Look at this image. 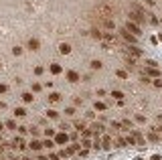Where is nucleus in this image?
<instances>
[{
  "label": "nucleus",
  "instance_id": "11",
  "mask_svg": "<svg viewBox=\"0 0 162 160\" xmlns=\"http://www.w3.org/2000/svg\"><path fill=\"white\" fill-rule=\"evenodd\" d=\"M20 97H23V102H24V103H31L33 99H35V95H33V93H28V91H24Z\"/></svg>",
  "mask_w": 162,
  "mask_h": 160
},
{
  "label": "nucleus",
  "instance_id": "20",
  "mask_svg": "<svg viewBox=\"0 0 162 160\" xmlns=\"http://www.w3.org/2000/svg\"><path fill=\"white\" fill-rule=\"evenodd\" d=\"M146 16H148V20H150L152 24H158V18H156V16H154L152 12H146Z\"/></svg>",
  "mask_w": 162,
  "mask_h": 160
},
{
  "label": "nucleus",
  "instance_id": "30",
  "mask_svg": "<svg viewBox=\"0 0 162 160\" xmlns=\"http://www.w3.org/2000/svg\"><path fill=\"white\" fill-rule=\"evenodd\" d=\"M65 114H67V115H75V107H67Z\"/></svg>",
  "mask_w": 162,
  "mask_h": 160
},
{
  "label": "nucleus",
  "instance_id": "23",
  "mask_svg": "<svg viewBox=\"0 0 162 160\" xmlns=\"http://www.w3.org/2000/svg\"><path fill=\"white\" fill-rule=\"evenodd\" d=\"M75 130L83 132V130H85V124H83V122H75Z\"/></svg>",
  "mask_w": 162,
  "mask_h": 160
},
{
  "label": "nucleus",
  "instance_id": "25",
  "mask_svg": "<svg viewBox=\"0 0 162 160\" xmlns=\"http://www.w3.org/2000/svg\"><path fill=\"white\" fill-rule=\"evenodd\" d=\"M95 110L104 112V110H105V103H101V102H95Z\"/></svg>",
  "mask_w": 162,
  "mask_h": 160
},
{
  "label": "nucleus",
  "instance_id": "8",
  "mask_svg": "<svg viewBox=\"0 0 162 160\" xmlns=\"http://www.w3.org/2000/svg\"><path fill=\"white\" fill-rule=\"evenodd\" d=\"M67 79H69L71 83H77V81L81 79V75L77 73V71H67Z\"/></svg>",
  "mask_w": 162,
  "mask_h": 160
},
{
  "label": "nucleus",
  "instance_id": "29",
  "mask_svg": "<svg viewBox=\"0 0 162 160\" xmlns=\"http://www.w3.org/2000/svg\"><path fill=\"white\" fill-rule=\"evenodd\" d=\"M20 53H23V49H20V47H14V49H12V55H16V57H18Z\"/></svg>",
  "mask_w": 162,
  "mask_h": 160
},
{
  "label": "nucleus",
  "instance_id": "4",
  "mask_svg": "<svg viewBox=\"0 0 162 160\" xmlns=\"http://www.w3.org/2000/svg\"><path fill=\"white\" fill-rule=\"evenodd\" d=\"M126 53H128V57H132V59L142 57V51H140L136 45H126Z\"/></svg>",
  "mask_w": 162,
  "mask_h": 160
},
{
  "label": "nucleus",
  "instance_id": "39",
  "mask_svg": "<svg viewBox=\"0 0 162 160\" xmlns=\"http://www.w3.org/2000/svg\"><path fill=\"white\" fill-rule=\"evenodd\" d=\"M0 67H2V61H0Z\"/></svg>",
  "mask_w": 162,
  "mask_h": 160
},
{
  "label": "nucleus",
  "instance_id": "12",
  "mask_svg": "<svg viewBox=\"0 0 162 160\" xmlns=\"http://www.w3.org/2000/svg\"><path fill=\"white\" fill-rule=\"evenodd\" d=\"M49 102H51V103H57V102H61V93L53 91L51 95H49Z\"/></svg>",
  "mask_w": 162,
  "mask_h": 160
},
{
  "label": "nucleus",
  "instance_id": "26",
  "mask_svg": "<svg viewBox=\"0 0 162 160\" xmlns=\"http://www.w3.org/2000/svg\"><path fill=\"white\" fill-rule=\"evenodd\" d=\"M109 146H112V138L105 136V138H104V148H109Z\"/></svg>",
  "mask_w": 162,
  "mask_h": 160
},
{
  "label": "nucleus",
  "instance_id": "3",
  "mask_svg": "<svg viewBox=\"0 0 162 160\" xmlns=\"http://www.w3.org/2000/svg\"><path fill=\"white\" fill-rule=\"evenodd\" d=\"M124 28H126L128 33H132L134 34V37H136V39H138V37H142V31H140V26L136 23H132V20H128L126 23V26H124Z\"/></svg>",
  "mask_w": 162,
  "mask_h": 160
},
{
  "label": "nucleus",
  "instance_id": "2",
  "mask_svg": "<svg viewBox=\"0 0 162 160\" xmlns=\"http://www.w3.org/2000/svg\"><path fill=\"white\" fill-rule=\"evenodd\" d=\"M97 24L99 26H104V28H107V31H114V18H107V16H97Z\"/></svg>",
  "mask_w": 162,
  "mask_h": 160
},
{
  "label": "nucleus",
  "instance_id": "33",
  "mask_svg": "<svg viewBox=\"0 0 162 160\" xmlns=\"http://www.w3.org/2000/svg\"><path fill=\"white\" fill-rule=\"evenodd\" d=\"M140 81H142V83H150V79H148V75H142V77H140Z\"/></svg>",
  "mask_w": 162,
  "mask_h": 160
},
{
  "label": "nucleus",
  "instance_id": "27",
  "mask_svg": "<svg viewBox=\"0 0 162 160\" xmlns=\"http://www.w3.org/2000/svg\"><path fill=\"white\" fill-rule=\"evenodd\" d=\"M91 69H101V61H91Z\"/></svg>",
  "mask_w": 162,
  "mask_h": 160
},
{
  "label": "nucleus",
  "instance_id": "22",
  "mask_svg": "<svg viewBox=\"0 0 162 160\" xmlns=\"http://www.w3.org/2000/svg\"><path fill=\"white\" fill-rule=\"evenodd\" d=\"M112 95H114L116 99H120V102L124 99V93H122V91H117V89H116V91H112Z\"/></svg>",
  "mask_w": 162,
  "mask_h": 160
},
{
  "label": "nucleus",
  "instance_id": "35",
  "mask_svg": "<svg viewBox=\"0 0 162 160\" xmlns=\"http://www.w3.org/2000/svg\"><path fill=\"white\" fill-rule=\"evenodd\" d=\"M45 134L51 138V136H55V130H45Z\"/></svg>",
  "mask_w": 162,
  "mask_h": 160
},
{
  "label": "nucleus",
  "instance_id": "24",
  "mask_svg": "<svg viewBox=\"0 0 162 160\" xmlns=\"http://www.w3.org/2000/svg\"><path fill=\"white\" fill-rule=\"evenodd\" d=\"M43 146H45V148H53V146H55V142H53V140H45V142H43Z\"/></svg>",
  "mask_w": 162,
  "mask_h": 160
},
{
  "label": "nucleus",
  "instance_id": "28",
  "mask_svg": "<svg viewBox=\"0 0 162 160\" xmlns=\"http://www.w3.org/2000/svg\"><path fill=\"white\" fill-rule=\"evenodd\" d=\"M117 77H120V79H128V73H126V71H122V69H120V71H117Z\"/></svg>",
  "mask_w": 162,
  "mask_h": 160
},
{
  "label": "nucleus",
  "instance_id": "9",
  "mask_svg": "<svg viewBox=\"0 0 162 160\" xmlns=\"http://www.w3.org/2000/svg\"><path fill=\"white\" fill-rule=\"evenodd\" d=\"M59 53L69 55V53H71V45H69V43H61V45H59Z\"/></svg>",
  "mask_w": 162,
  "mask_h": 160
},
{
  "label": "nucleus",
  "instance_id": "21",
  "mask_svg": "<svg viewBox=\"0 0 162 160\" xmlns=\"http://www.w3.org/2000/svg\"><path fill=\"white\" fill-rule=\"evenodd\" d=\"M93 132H95V134H99V132H104V126H101V124H93Z\"/></svg>",
  "mask_w": 162,
  "mask_h": 160
},
{
  "label": "nucleus",
  "instance_id": "5",
  "mask_svg": "<svg viewBox=\"0 0 162 160\" xmlns=\"http://www.w3.org/2000/svg\"><path fill=\"white\" fill-rule=\"evenodd\" d=\"M120 34H122V39H124L126 43H132V45H134V43L138 41V39H136V37H134L132 33H128L126 28H122V31H120Z\"/></svg>",
  "mask_w": 162,
  "mask_h": 160
},
{
  "label": "nucleus",
  "instance_id": "16",
  "mask_svg": "<svg viewBox=\"0 0 162 160\" xmlns=\"http://www.w3.org/2000/svg\"><path fill=\"white\" fill-rule=\"evenodd\" d=\"M14 115H18V118H24V115H26V110H24V107H16V110H14Z\"/></svg>",
  "mask_w": 162,
  "mask_h": 160
},
{
  "label": "nucleus",
  "instance_id": "37",
  "mask_svg": "<svg viewBox=\"0 0 162 160\" xmlns=\"http://www.w3.org/2000/svg\"><path fill=\"white\" fill-rule=\"evenodd\" d=\"M2 128H4V124H2V122H0V132H2Z\"/></svg>",
  "mask_w": 162,
  "mask_h": 160
},
{
  "label": "nucleus",
  "instance_id": "34",
  "mask_svg": "<svg viewBox=\"0 0 162 160\" xmlns=\"http://www.w3.org/2000/svg\"><path fill=\"white\" fill-rule=\"evenodd\" d=\"M47 115H49V118H57V112H53V110H49V112H47Z\"/></svg>",
  "mask_w": 162,
  "mask_h": 160
},
{
  "label": "nucleus",
  "instance_id": "7",
  "mask_svg": "<svg viewBox=\"0 0 162 160\" xmlns=\"http://www.w3.org/2000/svg\"><path fill=\"white\" fill-rule=\"evenodd\" d=\"M26 49H31V51H39V49H41L39 39H28V41H26Z\"/></svg>",
  "mask_w": 162,
  "mask_h": 160
},
{
  "label": "nucleus",
  "instance_id": "31",
  "mask_svg": "<svg viewBox=\"0 0 162 160\" xmlns=\"http://www.w3.org/2000/svg\"><path fill=\"white\" fill-rule=\"evenodd\" d=\"M8 91V85H4V83H0V93H6Z\"/></svg>",
  "mask_w": 162,
  "mask_h": 160
},
{
  "label": "nucleus",
  "instance_id": "17",
  "mask_svg": "<svg viewBox=\"0 0 162 160\" xmlns=\"http://www.w3.org/2000/svg\"><path fill=\"white\" fill-rule=\"evenodd\" d=\"M61 71H63L61 65H57V63H53V65H51V73H55V75H57V73H61Z\"/></svg>",
  "mask_w": 162,
  "mask_h": 160
},
{
  "label": "nucleus",
  "instance_id": "15",
  "mask_svg": "<svg viewBox=\"0 0 162 160\" xmlns=\"http://www.w3.org/2000/svg\"><path fill=\"white\" fill-rule=\"evenodd\" d=\"M120 126H122V130H132V128H134V124H132L130 120H124V122H122Z\"/></svg>",
  "mask_w": 162,
  "mask_h": 160
},
{
  "label": "nucleus",
  "instance_id": "18",
  "mask_svg": "<svg viewBox=\"0 0 162 160\" xmlns=\"http://www.w3.org/2000/svg\"><path fill=\"white\" fill-rule=\"evenodd\" d=\"M4 126L8 128V130H16V128H18V126H16V122H14V120H8V122H6Z\"/></svg>",
  "mask_w": 162,
  "mask_h": 160
},
{
  "label": "nucleus",
  "instance_id": "1",
  "mask_svg": "<svg viewBox=\"0 0 162 160\" xmlns=\"http://www.w3.org/2000/svg\"><path fill=\"white\" fill-rule=\"evenodd\" d=\"M95 12H97V16H107V18H114L116 8H114L112 4H97V6H95Z\"/></svg>",
  "mask_w": 162,
  "mask_h": 160
},
{
  "label": "nucleus",
  "instance_id": "10",
  "mask_svg": "<svg viewBox=\"0 0 162 160\" xmlns=\"http://www.w3.org/2000/svg\"><path fill=\"white\" fill-rule=\"evenodd\" d=\"M67 140H69L67 134H55V142L57 144H67Z\"/></svg>",
  "mask_w": 162,
  "mask_h": 160
},
{
  "label": "nucleus",
  "instance_id": "14",
  "mask_svg": "<svg viewBox=\"0 0 162 160\" xmlns=\"http://www.w3.org/2000/svg\"><path fill=\"white\" fill-rule=\"evenodd\" d=\"M91 37H95L97 41H101V39H104V33H99V28H91Z\"/></svg>",
  "mask_w": 162,
  "mask_h": 160
},
{
  "label": "nucleus",
  "instance_id": "13",
  "mask_svg": "<svg viewBox=\"0 0 162 160\" xmlns=\"http://www.w3.org/2000/svg\"><path fill=\"white\" fill-rule=\"evenodd\" d=\"M146 75H152V77H160V71H158V69H154V67H148V69H146Z\"/></svg>",
  "mask_w": 162,
  "mask_h": 160
},
{
  "label": "nucleus",
  "instance_id": "19",
  "mask_svg": "<svg viewBox=\"0 0 162 160\" xmlns=\"http://www.w3.org/2000/svg\"><path fill=\"white\" fill-rule=\"evenodd\" d=\"M28 146H31V148H33V150H39V148H41V146H43V144H41L39 140H33V142H31Z\"/></svg>",
  "mask_w": 162,
  "mask_h": 160
},
{
  "label": "nucleus",
  "instance_id": "32",
  "mask_svg": "<svg viewBox=\"0 0 162 160\" xmlns=\"http://www.w3.org/2000/svg\"><path fill=\"white\" fill-rule=\"evenodd\" d=\"M33 91H41V83H33Z\"/></svg>",
  "mask_w": 162,
  "mask_h": 160
},
{
  "label": "nucleus",
  "instance_id": "38",
  "mask_svg": "<svg viewBox=\"0 0 162 160\" xmlns=\"http://www.w3.org/2000/svg\"><path fill=\"white\" fill-rule=\"evenodd\" d=\"M8 160H16V158H8Z\"/></svg>",
  "mask_w": 162,
  "mask_h": 160
},
{
  "label": "nucleus",
  "instance_id": "6",
  "mask_svg": "<svg viewBox=\"0 0 162 160\" xmlns=\"http://www.w3.org/2000/svg\"><path fill=\"white\" fill-rule=\"evenodd\" d=\"M128 20H134V23H138V24H142L144 23V20H146V16H140L138 12H130V14H128Z\"/></svg>",
  "mask_w": 162,
  "mask_h": 160
},
{
  "label": "nucleus",
  "instance_id": "36",
  "mask_svg": "<svg viewBox=\"0 0 162 160\" xmlns=\"http://www.w3.org/2000/svg\"><path fill=\"white\" fill-rule=\"evenodd\" d=\"M154 85H156V87H162V79H156V81H154Z\"/></svg>",
  "mask_w": 162,
  "mask_h": 160
}]
</instances>
